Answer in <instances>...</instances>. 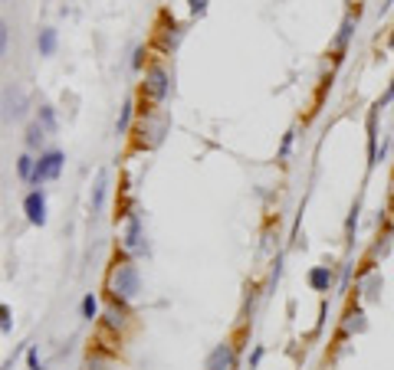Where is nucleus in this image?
Listing matches in <instances>:
<instances>
[{
  "label": "nucleus",
  "mask_w": 394,
  "mask_h": 370,
  "mask_svg": "<svg viewBox=\"0 0 394 370\" xmlns=\"http://www.w3.org/2000/svg\"><path fill=\"white\" fill-rule=\"evenodd\" d=\"M141 92L152 99V102H165L167 95H171V75H167L165 66H148L145 69V82H141Z\"/></svg>",
  "instance_id": "nucleus-3"
},
{
  "label": "nucleus",
  "mask_w": 394,
  "mask_h": 370,
  "mask_svg": "<svg viewBox=\"0 0 394 370\" xmlns=\"http://www.w3.org/2000/svg\"><path fill=\"white\" fill-rule=\"evenodd\" d=\"M0 331H3V334H10V331H14V311H10L7 301L0 305Z\"/></svg>",
  "instance_id": "nucleus-20"
},
{
  "label": "nucleus",
  "mask_w": 394,
  "mask_h": 370,
  "mask_svg": "<svg viewBox=\"0 0 394 370\" xmlns=\"http://www.w3.org/2000/svg\"><path fill=\"white\" fill-rule=\"evenodd\" d=\"M125 217V233H121V249L128 256H141L145 252V226H141V217L135 210L121 213Z\"/></svg>",
  "instance_id": "nucleus-4"
},
{
  "label": "nucleus",
  "mask_w": 394,
  "mask_h": 370,
  "mask_svg": "<svg viewBox=\"0 0 394 370\" xmlns=\"http://www.w3.org/2000/svg\"><path fill=\"white\" fill-rule=\"evenodd\" d=\"M237 347L230 344V341H220V344H213L207 357H204V370H237Z\"/></svg>",
  "instance_id": "nucleus-5"
},
{
  "label": "nucleus",
  "mask_w": 394,
  "mask_h": 370,
  "mask_svg": "<svg viewBox=\"0 0 394 370\" xmlns=\"http://www.w3.org/2000/svg\"><path fill=\"white\" fill-rule=\"evenodd\" d=\"M378 105L368 112V167H378Z\"/></svg>",
  "instance_id": "nucleus-9"
},
{
  "label": "nucleus",
  "mask_w": 394,
  "mask_h": 370,
  "mask_svg": "<svg viewBox=\"0 0 394 370\" xmlns=\"http://www.w3.org/2000/svg\"><path fill=\"white\" fill-rule=\"evenodd\" d=\"M355 27H358L355 16H345V20H342V27H338V33H335V53H345V49H349L351 36H355Z\"/></svg>",
  "instance_id": "nucleus-12"
},
{
  "label": "nucleus",
  "mask_w": 394,
  "mask_h": 370,
  "mask_svg": "<svg viewBox=\"0 0 394 370\" xmlns=\"http://www.w3.org/2000/svg\"><path fill=\"white\" fill-rule=\"evenodd\" d=\"M141 66H145V46H138L135 53H132V69L141 73Z\"/></svg>",
  "instance_id": "nucleus-25"
},
{
  "label": "nucleus",
  "mask_w": 394,
  "mask_h": 370,
  "mask_svg": "<svg viewBox=\"0 0 394 370\" xmlns=\"http://www.w3.org/2000/svg\"><path fill=\"white\" fill-rule=\"evenodd\" d=\"M27 367H30V370H43V360H40V347H36V344H30V347H27Z\"/></svg>",
  "instance_id": "nucleus-23"
},
{
  "label": "nucleus",
  "mask_w": 394,
  "mask_h": 370,
  "mask_svg": "<svg viewBox=\"0 0 394 370\" xmlns=\"http://www.w3.org/2000/svg\"><path fill=\"white\" fill-rule=\"evenodd\" d=\"M358 210H362V204L355 200V207H351L349 220H345V236H349V243H355V226H358Z\"/></svg>",
  "instance_id": "nucleus-21"
},
{
  "label": "nucleus",
  "mask_w": 394,
  "mask_h": 370,
  "mask_svg": "<svg viewBox=\"0 0 394 370\" xmlns=\"http://www.w3.org/2000/svg\"><path fill=\"white\" fill-rule=\"evenodd\" d=\"M263 354H266V351H263V344H257V347H253V354H250V370H257V367H259Z\"/></svg>",
  "instance_id": "nucleus-27"
},
{
  "label": "nucleus",
  "mask_w": 394,
  "mask_h": 370,
  "mask_svg": "<svg viewBox=\"0 0 394 370\" xmlns=\"http://www.w3.org/2000/svg\"><path fill=\"white\" fill-rule=\"evenodd\" d=\"M279 275H283V256H276V262H273V272H270V288L279 282Z\"/></svg>",
  "instance_id": "nucleus-26"
},
{
  "label": "nucleus",
  "mask_w": 394,
  "mask_h": 370,
  "mask_svg": "<svg viewBox=\"0 0 394 370\" xmlns=\"http://www.w3.org/2000/svg\"><path fill=\"white\" fill-rule=\"evenodd\" d=\"M349 272H351V266H349V262H342V279H338V288H345V285H349Z\"/></svg>",
  "instance_id": "nucleus-28"
},
{
  "label": "nucleus",
  "mask_w": 394,
  "mask_h": 370,
  "mask_svg": "<svg viewBox=\"0 0 394 370\" xmlns=\"http://www.w3.org/2000/svg\"><path fill=\"white\" fill-rule=\"evenodd\" d=\"M3 119H14L20 121L23 115H27V99H23V92L20 89H7V95H3Z\"/></svg>",
  "instance_id": "nucleus-8"
},
{
  "label": "nucleus",
  "mask_w": 394,
  "mask_h": 370,
  "mask_svg": "<svg viewBox=\"0 0 394 370\" xmlns=\"http://www.w3.org/2000/svg\"><path fill=\"white\" fill-rule=\"evenodd\" d=\"M23 217L30 226H46V193L43 190H30L23 197Z\"/></svg>",
  "instance_id": "nucleus-6"
},
{
  "label": "nucleus",
  "mask_w": 394,
  "mask_h": 370,
  "mask_svg": "<svg viewBox=\"0 0 394 370\" xmlns=\"http://www.w3.org/2000/svg\"><path fill=\"white\" fill-rule=\"evenodd\" d=\"M106 193H108V174L102 171V174H99V180H95V187H92V217H95V213H102Z\"/></svg>",
  "instance_id": "nucleus-13"
},
{
  "label": "nucleus",
  "mask_w": 394,
  "mask_h": 370,
  "mask_svg": "<svg viewBox=\"0 0 394 370\" xmlns=\"http://www.w3.org/2000/svg\"><path fill=\"white\" fill-rule=\"evenodd\" d=\"M207 3L211 0H187V10H191V16H204L207 14Z\"/></svg>",
  "instance_id": "nucleus-24"
},
{
  "label": "nucleus",
  "mask_w": 394,
  "mask_h": 370,
  "mask_svg": "<svg viewBox=\"0 0 394 370\" xmlns=\"http://www.w3.org/2000/svg\"><path fill=\"white\" fill-rule=\"evenodd\" d=\"M108 292L115 301L121 305H132L141 295V269L132 259H119L115 266L108 269Z\"/></svg>",
  "instance_id": "nucleus-1"
},
{
  "label": "nucleus",
  "mask_w": 394,
  "mask_h": 370,
  "mask_svg": "<svg viewBox=\"0 0 394 370\" xmlns=\"http://www.w3.org/2000/svg\"><path fill=\"white\" fill-rule=\"evenodd\" d=\"M292 141H296V132L289 128V132L283 134V145H279V154H276L279 161H286V158H289V151H292Z\"/></svg>",
  "instance_id": "nucleus-22"
},
{
  "label": "nucleus",
  "mask_w": 394,
  "mask_h": 370,
  "mask_svg": "<svg viewBox=\"0 0 394 370\" xmlns=\"http://www.w3.org/2000/svg\"><path fill=\"white\" fill-rule=\"evenodd\" d=\"M132 115H135V102L125 99V102H121V112H119V121H115V132L128 134V128H132Z\"/></svg>",
  "instance_id": "nucleus-16"
},
{
  "label": "nucleus",
  "mask_w": 394,
  "mask_h": 370,
  "mask_svg": "<svg viewBox=\"0 0 394 370\" xmlns=\"http://www.w3.org/2000/svg\"><path fill=\"white\" fill-rule=\"evenodd\" d=\"M102 318H106L108 331H121V328H125V318H128V305H121V301H115V298H112V305L106 308V314H102Z\"/></svg>",
  "instance_id": "nucleus-10"
},
{
  "label": "nucleus",
  "mask_w": 394,
  "mask_h": 370,
  "mask_svg": "<svg viewBox=\"0 0 394 370\" xmlns=\"http://www.w3.org/2000/svg\"><path fill=\"white\" fill-rule=\"evenodd\" d=\"M33 171H36V158H33V151H23V154L16 158V177L23 180V184H30Z\"/></svg>",
  "instance_id": "nucleus-14"
},
{
  "label": "nucleus",
  "mask_w": 394,
  "mask_h": 370,
  "mask_svg": "<svg viewBox=\"0 0 394 370\" xmlns=\"http://www.w3.org/2000/svg\"><path fill=\"white\" fill-rule=\"evenodd\" d=\"M351 331H364V311L362 308H351L349 314H345V334H351Z\"/></svg>",
  "instance_id": "nucleus-18"
},
{
  "label": "nucleus",
  "mask_w": 394,
  "mask_h": 370,
  "mask_svg": "<svg viewBox=\"0 0 394 370\" xmlns=\"http://www.w3.org/2000/svg\"><path fill=\"white\" fill-rule=\"evenodd\" d=\"M56 46H60V33L53 30V27H40V33H36V49H40V56H53Z\"/></svg>",
  "instance_id": "nucleus-11"
},
{
  "label": "nucleus",
  "mask_w": 394,
  "mask_h": 370,
  "mask_svg": "<svg viewBox=\"0 0 394 370\" xmlns=\"http://www.w3.org/2000/svg\"><path fill=\"white\" fill-rule=\"evenodd\" d=\"M62 164H66V154L56 148H49V151H40V158H36V171H33V180H30V187L33 190H40L46 180H56L62 174Z\"/></svg>",
  "instance_id": "nucleus-2"
},
{
  "label": "nucleus",
  "mask_w": 394,
  "mask_h": 370,
  "mask_svg": "<svg viewBox=\"0 0 394 370\" xmlns=\"http://www.w3.org/2000/svg\"><path fill=\"white\" fill-rule=\"evenodd\" d=\"M305 282H309V288H312V292H329V288L335 285L332 266H312V269H309V275H305Z\"/></svg>",
  "instance_id": "nucleus-7"
},
{
  "label": "nucleus",
  "mask_w": 394,
  "mask_h": 370,
  "mask_svg": "<svg viewBox=\"0 0 394 370\" xmlns=\"http://www.w3.org/2000/svg\"><path fill=\"white\" fill-rule=\"evenodd\" d=\"M79 314H82L86 321H95V318H99V298H95V292H89V295H82Z\"/></svg>",
  "instance_id": "nucleus-17"
},
{
  "label": "nucleus",
  "mask_w": 394,
  "mask_h": 370,
  "mask_svg": "<svg viewBox=\"0 0 394 370\" xmlns=\"http://www.w3.org/2000/svg\"><path fill=\"white\" fill-rule=\"evenodd\" d=\"M7 40H10V30H7V23H0V46H3V53H7Z\"/></svg>",
  "instance_id": "nucleus-29"
},
{
  "label": "nucleus",
  "mask_w": 394,
  "mask_h": 370,
  "mask_svg": "<svg viewBox=\"0 0 394 370\" xmlns=\"http://www.w3.org/2000/svg\"><path fill=\"white\" fill-rule=\"evenodd\" d=\"M36 121L43 125L46 132H56V108H53V105H40V115H36Z\"/></svg>",
  "instance_id": "nucleus-19"
},
{
  "label": "nucleus",
  "mask_w": 394,
  "mask_h": 370,
  "mask_svg": "<svg viewBox=\"0 0 394 370\" xmlns=\"http://www.w3.org/2000/svg\"><path fill=\"white\" fill-rule=\"evenodd\" d=\"M46 128L40 125V121H33L30 128H27V134H23V145H27V151H40L43 148V138H46Z\"/></svg>",
  "instance_id": "nucleus-15"
}]
</instances>
